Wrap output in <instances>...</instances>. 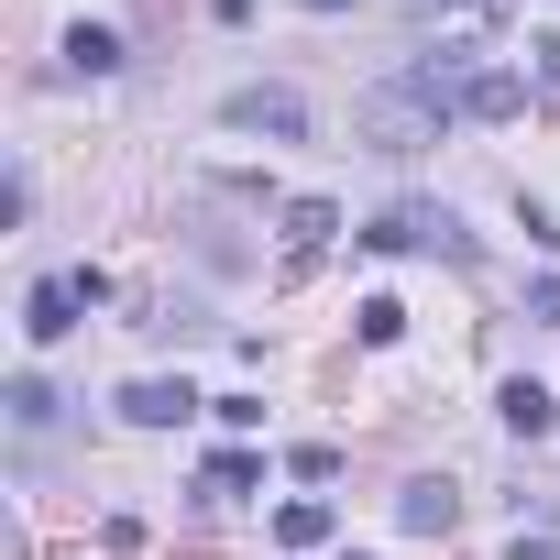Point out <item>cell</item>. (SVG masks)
<instances>
[{"label":"cell","instance_id":"9","mask_svg":"<svg viewBox=\"0 0 560 560\" xmlns=\"http://www.w3.org/2000/svg\"><path fill=\"white\" fill-rule=\"evenodd\" d=\"M341 231V209L330 198H287V264H319V242Z\"/></svg>","mask_w":560,"mask_h":560},{"label":"cell","instance_id":"18","mask_svg":"<svg viewBox=\"0 0 560 560\" xmlns=\"http://www.w3.org/2000/svg\"><path fill=\"white\" fill-rule=\"evenodd\" d=\"M308 12H352V0H308Z\"/></svg>","mask_w":560,"mask_h":560},{"label":"cell","instance_id":"10","mask_svg":"<svg viewBox=\"0 0 560 560\" xmlns=\"http://www.w3.org/2000/svg\"><path fill=\"white\" fill-rule=\"evenodd\" d=\"M330 527H341V516H330L319 494H298V505H275V538H287V549H319Z\"/></svg>","mask_w":560,"mask_h":560},{"label":"cell","instance_id":"3","mask_svg":"<svg viewBox=\"0 0 560 560\" xmlns=\"http://www.w3.org/2000/svg\"><path fill=\"white\" fill-rule=\"evenodd\" d=\"M363 242H374V253H472V242H462V220H451V209H429V198H396Z\"/></svg>","mask_w":560,"mask_h":560},{"label":"cell","instance_id":"1","mask_svg":"<svg viewBox=\"0 0 560 560\" xmlns=\"http://www.w3.org/2000/svg\"><path fill=\"white\" fill-rule=\"evenodd\" d=\"M352 121H363V143H374V154H418V143H440V121H451V100H440V89H429V78L407 67V78H385V89H363V110H352Z\"/></svg>","mask_w":560,"mask_h":560},{"label":"cell","instance_id":"11","mask_svg":"<svg viewBox=\"0 0 560 560\" xmlns=\"http://www.w3.org/2000/svg\"><path fill=\"white\" fill-rule=\"evenodd\" d=\"M67 67H78V78H110V67H121V34H110V23H78V34H67Z\"/></svg>","mask_w":560,"mask_h":560},{"label":"cell","instance_id":"16","mask_svg":"<svg viewBox=\"0 0 560 560\" xmlns=\"http://www.w3.org/2000/svg\"><path fill=\"white\" fill-rule=\"evenodd\" d=\"M516 560H560V538H549V527H527V538H516Z\"/></svg>","mask_w":560,"mask_h":560},{"label":"cell","instance_id":"2","mask_svg":"<svg viewBox=\"0 0 560 560\" xmlns=\"http://www.w3.org/2000/svg\"><path fill=\"white\" fill-rule=\"evenodd\" d=\"M100 298H110V275H100V264L45 275V287L23 298V341H67V330H78V308H100Z\"/></svg>","mask_w":560,"mask_h":560},{"label":"cell","instance_id":"4","mask_svg":"<svg viewBox=\"0 0 560 560\" xmlns=\"http://www.w3.org/2000/svg\"><path fill=\"white\" fill-rule=\"evenodd\" d=\"M220 132H264V143H308V100L298 89H231Z\"/></svg>","mask_w":560,"mask_h":560},{"label":"cell","instance_id":"13","mask_svg":"<svg viewBox=\"0 0 560 560\" xmlns=\"http://www.w3.org/2000/svg\"><path fill=\"white\" fill-rule=\"evenodd\" d=\"M198 483H209V494H253V483H264V462H253V451H209V472H198Z\"/></svg>","mask_w":560,"mask_h":560},{"label":"cell","instance_id":"8","mask_svg":"<svg viewBox=\"0 0 560 560\" xmlns=\"http://www.w3.org/2000/svg\"><path fill=\"white\" fill-rule=\"evenodd\" d=\"M494 418H505V429H516V440H549V429H560V396H549V385H527V374H516V385H505V396H494Z\"/></svg>","mask_w":560,"mask_h":560},{"label":"cell","instance_id":"12","mask_svg":"<svg viewBox=\"0 0 560 560\" xmlns=\"http://www.w3.org/2000/svg\"><path fill=\"white\" fill-rule=\"evenodd\" d=\"M12 429H23V440H45V429H56V385H45V374H23V385H12Z\"/></svg>","mask_w":560,"mask_h":560},{"label":"cell","instance_id":"19","mask_svg":"<svg viewBox=\"0 0 560 560\" xmlns=\"http://www.w3.org/2000/svg\"><path fill=\"white\" fill-rule=\"evenodd\" d=\"M341 560H363V549H341Z\"/></svg>","mask_w":560,"mask_h":560},{"label":"cell","instance_id":"17","mask_svg":"<svg viewBox=\"0 0 560 560\" xmlns=\"http://www.w3.org/2000/svg\"><path fill=\"white\" fill-rule=\"evenodd\" d=\"M538 319H549V330H560V275H549V287H538Z\"/></svg>","mask_w":560,"mask_h":560},{"label":"cell","instance_id":"15","mask_svg":"<svg viewBox=\"0 0 560 560\" xmlns=\"http://www.w3.org/2000/svg\"><path fill=\"white\" fill-rule=\"evenodd\" d=\"M527 78H538V100L560 110V34H527Z\"/></svg>","mask_w":560,"mask_h":560},{"label":"cell","instance_id":"6","mask_svg":"<svg viewBox=\"0 0 560 560\" xmlns=\"http://www.w3.org/2000/svg\"><path fill=\"white\" fill-rule=\"evenodd\" d=\"M462 110H472V121H516V110H527V78H516V67H472Z\"/></svg>","mask_w":560,"mask_h":560},{"label":"cell","instance_id":"7","mask_svg":"<svg viewBox=\"0 0 560 560\" xmlns=\"http://www.w3.org/2000/svg\"><path fill=\"white\" fill-rule=\"evenodd\" d=\"M187 407H198V396H187V385H165V374H143V385H121V418H132V429H176Z\"/></svg>","mask_w":560,"mask_h":560},{"label":"cell","instance_id":"14","mask_svg":"<svg viewBox=\"0 0 560 560\" xmlns=\"http://www.w3.org/2000/svg\"><path fill=\"white\" fill-rule=\"evenodd\" d=\"M352 319H363V341H374V352H396V341H407V308H396V298H363Z\"/></svg>","mask_w":560,"mask_h":560},{"label":"cell","instance_id":"5","mask_svg":"<svg viewBox=\"0 0 560 560\" xmlns=\"http://www.w3.org/2000/svg\"><path fill=\"white\" fill-rule=\"evenodd\" d=\"M396 527H407V538H451V527H462V483H451V472H418V483L396 494Z\"/></svg>","mask_w":560,"mask_h":560}]
</instances>
